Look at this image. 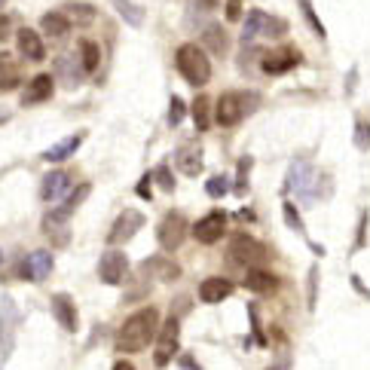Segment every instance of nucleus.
Returning a JSON list of instances; mask_svg holds the SVG:
<instances>
[{"mask_svg":"<svg viewBox=\"0 0 370 370\" xmlns=\"http://www.w3.org/2000/svg\"><path fill=\"white\" fill-rule=\"evenodd\" d=\"M159 334V309L144 306L138 313H132L116 331V352L123 355H138L141 349H147Z\"/></svg>","mask_w":370,"mask_h":370,"instance_id":"obj_1","label":"nucleus"},{"mask_svg":"<svg viewBox=\"0 0 370 370\" xmlns=\"http://www.w3.org/2000/svg\"><path fill=\"white\" fill-rule=\"evenodd\" d=\"M174 64H178V74L190 83L193 89H202L208 80H212V62H208V53L196 43H184L174 53Z\"/></svg>","mask_w":370,"mask_h":370,"instance_id":"obj_2","label":"nucleus"},{"mask_svg":"<svg viewBox=\"0 0 370 370\" xmlns=\"http://www.w3.org/2000/svg\"><path fill=\"white\" fill-rule=\"evenodd\" d=\"M260 98L254 92H224L221 98H217V107H214V120L217 125H224V129H233V125L242 123V116L257 111Z\"/></svg>","mask_w":370,"mask_h":370,"instance_id":"obj_3","label":"nucleus"},{"mask_svg":"<svg viewBox=\"0 0 370 370\" xmlns=\"http://www.w3.org/2000/svg\"><path fill=\"white\" fill-rule=\"evenodd\" d=\"M269 257V251L263 242H257L254 235L248 233H235L230 239V248H226V260H230V266H263Z\"/></svg>","mask_w":370,"mask_h":370,"instance_id":"obj_4","label":"nucleus"},{"mask_svg":"<svg viewBox=\"0 0 370 370\" xmlns=\"http://www.w3.org/2000/svg\"><path fill=\"white\" fill-rule=\"evenodd\" d=\"M324 174H318L313 165L306 163V159H297V163L291 165V172H288V181H285V190H294L297 196H303L306 202H315V199H322V193L315 190V184L322 181Z\"/></svg>","mask_w":370,"mask_h":370,"instance_id":"obj_5","label":"nucleus"},{"mask_svg":"<svg viewBox=\"0 0 370 370\" xmlns=\"http://www.w3.org/2000/svg\"><path fill=\"white\" fill-rule=\"evenodd\" d=\"M15 334H19V306L10 294L0 297V361H6L15 349Z\"/></svg>","mask_w":370,"mask_h":370,"instance_id":"obj_6","label":"nucleus"},{"mask_svg":"<svg viewBox=\"0 0 370 370\" xmlns=\"http://www.w3.org/2000/svg\"><path fill=\"white\" fill-rule=\"evenodd\" d=\"M181 352V324H178V315H168L165 324H159V334H156V352H153V364L156 367H165L172 364V358Z\"/></svg>","mask_w":370,"mask_h":370,"instance_id":"obj_7","label":"nucleus"},{"mask_svg":"<svg viewBox=\"0 0 370 370\" xmlns=\"http://www.w3.org/2000/svg\"><path fill=\"white\" fill-rule=\"evenodd\" d=\"M187 217H184V212H165V217L159 221L156 226V242L163 251H178L184 245V239H187Z\"/></svg>","mask_w":370,"mask_h":370,"instance_id":"obj_8","label":"nucleus"},{"mask_svg":"<svg viewBox=\"0 0 370 370\" xmlns=\"http://www.w3.org/2000/svg\"><path fill=\"white\" fill-rule=\"evenodd\" d=\"M89 193H92V184H77V187H74V193H67V196H64L62 205L53 208V212H49V214L43 217V230H46V233L58 230V226H62V224L67 221V217H71V214L83 205V202L89 199Z\"/></svg>","mask_w":370,"mask_h":370,"instance_id":"obj_9","label":"nucleus"},{"mask_svg":"<svg viewBox=\"0 0 370 370\" xmlns=\"http://www.w3.org/2000/svg\"><path fill=\"white\" fill-rule=\"evenodd\" d=\"M129 275V257L120 251V245H111L98 260V279L104 285H123Z\"/></svg>","mask_w":370,"mask_h":370,"instance_id":"obj_10","label":"nucleus"},{"mask_svg":"<svg viewBox=\"0 0 370 370\" xmlns=\"http://www.w3.org/2000/svg\"><path fill=\"white\" fill-rule=\"evenodd\" d=\"M141 226H144V214H141L138 208H125V212L114 221L111 233H107V245H125L129 239L138 235Z\"/></svg>","mask_w":370,"mask_h":370,"instance_id":"obj_11","label":"nucleus"},{"mask_svg":"<svg viewBox=\"0 0 370 370\" xmlns=\"http://www.w3.org/2000/svg\"><path fill=\"white\" fill-rule=\"evenodd\" d=\"M53 266H55L53 251L40 248V251H31V254L19 263V275L22 279H28V282H46L49 273H53Z\"/></svg>","mask_w":370,"mask_h":370,"instance_id":"obj_12","label":"nucleus"},{"mask_svg":"<svg viewBox=\"0 0 370 370\" xmlns=\"http://www.w3.org/2000/svg\"><path fill=\"white\" fill-rule=\"evenodd\" d=\"M224 233H226V214L221 208H214V212H208L205 217H199L196 226H193V235H196V242H202V245L221 242Z\"/></svg>","mask_w":370,"mask_h":370,"instance_id":"obj_13","label":"nucleus"},{"mask_svg":"<svg viewBox=\"0 0 370 370\" xmlns=\"http://www.w3.org/2000/svg\"><path fill=\"white\" fill-rule=\"evenodd\" d=\"M49 306H53V315H55V322L62 331L67 334H74L80 327V315H77V303H74L71 294H64V291H58L53 294V300H49Z\"/></svg>","mask_w":370,"mask_h":370,"instance_id":"obj_14","label":"nucleus"},{"mask_svg":"<svg viewBox=\"0 0 370 370\" xmlns=\"http://www.w3.org/2000/svg\"><path fill=\"white\" fill-rule=\"evenodd\" d=\"M300 64V53L294 46H285V49H273V53L263 55L260 62V71L269 74V77H279V74H288Z\"/></svg>","mask_w":370,"mask_h":370,"instance_id":"obj_15","label":"nucleus"},{"mask_svg":"<svg viewBox=\"0 0 370 370\" xmlns=\"http://www.w3.org/2000/svg\"><path fill=\"white\" fill-rule=\"evenodd\" d=\"M138 269H141V275H147V279H156V282H178L181 279V266L174 263L172 257H165V254L147 257Z\"/></svg>","mask_w":370,"mask_h":370,"instance_id":"obj_16","label":"nucleus"},{"mask_svg":"<svg viewBox=\"0 0 370 370\" xmlns=\"http://www.w3.org/2000/svg\"><path fill=\"white\" fill-rule=\"evenodd\" d=\"M15 46H19V55L25 62H43L46 58L43 37H40V31H34V28H22L15 34Z\"/></svg>","mask_w":370,"mask_h":370,"instance_id":"obj_17","label":"nucleus"},{"mask_svg":"<svg viewBox=\"0 0 370 370\" xmlns=\"http://www.w3.org/2000/svg\"><path fill=\"white\" fill-rule=\"evenodd\" d=\"M74 187V178L64 172V168H55V172H49L43 184H40V199L43 202H58L64 196V193H71Z\"/></svg>","mask_w":370,"mask_h":370,"instance_id":"obj_18","label":"nucleus"},{"mask_svg":"<svg viewBox=\"0 0 370 370\" xmlns=\"http://www.w3.org/2000/svg\"><path fill=\"white\" fill-rule=\"evenodd\" d=\"M53 92H55V77L53 74H37L28 86H25V92H22V107L25 104H43V101H49L53 98Z\"/></svg>","mask_w":370,"mask_h":370,"instance_id":"obj_19","label":"nucleus"},{"mask_svg":"<svg viewBox=\"0 0 370 370\" xmlns=\"http://www.w3.org/2000/svg\"><path fill=\"white\" fill-rule=\"evenodd\" d=\"M55 80H62L67 89H77L80 83L86 80V67L74 55H58L55 58Z\"/></svg>","mask_w":370,"mask_h":370,"instance_id":"obj_20","label":"nucleus"},{"mask_svg":"<svg viewBox=\"0 0 370 370\" xmlns=\"http://www.w3.org/2000/svg\"><path fill=\"white\" fill-rule=\"evenodd\" d=\"M235 291V285L230 279H221V275H208V279H202L199 285V300L202 303H224L230 294Z\"/></svg>","mask_w":370,"mask_h":370,"instance_id":"obj_21","label":"nucleus"},{"mask_svg":"<svg viewBox=\"0 0 370 370\" xmlns=\"http://www.w3.org/2000/svg\"><path fill=\"white\" fill-rule=\"evenodd\" d=\"M83 141H86V132L67 135V138H62L58 144H53V147L43 150V159H46V163H64V159H71L83 147Z\"/></svg>","mask_w":370,"mask_h":370,"instance_id":"obj_22","label":"nucleus"},{"mask_svg":"<svg viewBox=\"0 0 370 370\" xmlns=\"http://www.w3.org/2000/svg\"><path fill=\"white\" fill-rule=\"evenodd\" d=\"M174 163H178V168L187 178H196V174H202V147L199 144H181L178 153H174Z\"/></svg>","mask_w":370,"mask_h":370,"instance_id":"obj_23","label":"nucleus"},{"mask_svg":"<svg viewBox=\"0 0 370 370\" xmlns=\"http://www.w3.org/2000/svg\"><path fill=\"white\" fill-rule=\"evenodd\" d=\"M22 83V64L13 53H0V92H13Z\"/></svg>","mask_w":370,"mask_h":370,"instance_id":"obj_24","label":"nucleus"},{"mask_svg":"<svg viewBox=\"0 0 370 370\" xmlns=\"http://www.w3.org/2000/svg\"><path fill=\"white\" fill-rule=\"evenodd\" d=\"M245 288L254 291V294H275V288H279V275H273L263 266H251L248 275H245Z\"/></svg>","mask_w":370,"mask_h":370,"instance_id":"obj_25","label":"nucleus"},{"mask_svg":"<svg viewBox=\"0 0 370 370\" xmlns=\"http://www.w3.org/2000/svg\"><path fill=\"white\" fill-rule=\"evenodd\" d=\"M62 13L71 19V25H80V28H86V25L95 22V6L86 4V0H67L62 6Z\"/></svg>","mask_w":370,"mask_h":370,"instance_id":"obj_26","label":"nucleus"},{"mask_svg":"<svg viewBox=\"0 0 370 370\" xmlns=\"http://www.w3.org/2000/svg\"><path fill=\"white\" fill-rule=\"evenodd\" d=\"M266 25H269V13L251 10L245 15V28H242V43H251L254 37H266Z\"/></svg>","mask_w":370,"mask_h":370,"instance_id":"obj_27","label":"nucleus"},{"mask_svg":"<svg viewBox=\"0 0 370 370\" xmlns=\"http://www.w3.org/2000/svg\"><path fill=\"white\" fill-rule=\"evenodd\" d=\"M202 43L208 46V53L212 55H226V49H230V37H226V31L221 25H208L205 31H202Z\"/></svg>","mask_w":370,"mask_h":370,"instance_id":"obj_28","label":"nucleus"},{"mask_svg":"<svg viewBox=\"0 0 370 370\" xmlns=\"http://www.w3.org/2000/svg\"><path fill=\"white\" fill-rule=\"evenodd\" d=\"M40 31L49 34V37H55V40H62L67 31H71V19L62 13V10H55V13H46L43 19H40Z\"/></svg>","mask_w":370,"mask_h":370,"instance_id":"obj_29","label":"nucleus"},{"mask_svg":"<svg viewBox=\"0 0 370 370\" xmlns=\"http://www.w3.org/2000/svg\"><path fill=\"white\" fill-rule=\"evenodd\" d=\"M111 4L125 25H132V28H141V25H144V10H141L138 4H132V0H111Z\"/></svg>","mask_w":370,"mask_h":370,"instance_id":"obj_30","label":"nucleus"},{"mask_svg":"<svg viewBox=\"0 0 370 370\" xmlns=\"http://www.w3.org/2000/svg\"><path fill=\"white\" fill-rule=\"evenodd\" d=\"M190 114L193 123H196V132H208V125H212V101H208V95H196V101L190 104Z\"/></svg>","mask_w":370,"mask_h":370,"instance_id":"obj_31","label":"nucleus"},{"mask_svg":"<svg viewBox=\"0 0 370 370\" xmlns=\"http://www.w3.org/2000/svg\"><path fill=\"white\" fill-rule=\"evenodd\" d=\"M80 62H83V67H86V74H95V71H98V64H101V49H98L95 40H89V37L80 40Z\"/></svg>","mask_w":370,"mask_h":370,"instance_id":"obj_32","label":"nucleus"},{"mask_svg":"<svg viewBox=\"0 0 370 370\" xmlns=\"http://www.w3.org/2000/svg\"><path fill=\"white\" fill-rule=\"evenodd\" d=\"M297 6H300L303 19H306V25H309V28H313V34H315V37H318V40H327V31H324L322 19H318V13H315L313 0H297Z\"/></svg>","mask_w":370,"mask_h":370,"instance_id":"obj_33","label":"nucleus"},{"mask_svg":"<svg viewBox=\"0 0 370 370\" xmlns=\"http://www.w3.org/2000/svg\"><path fill=\"white\" fill-rule=\"evenodd\" d=\"M282 214H285V224H288L294 233H303V230H306V226H303V217H300V212H297V205H294V202H282Z\"/></svg>","mask_w":370,"mask_h":370,"instance_id":"obj_34","label":"nucleus"},{"mask_svg":"<svg viewBox=\"0 0 370 370\" xmlns=\"http://www.w3.org/2000/svg\"><path fill=\"white\" fill-rule=\"evenodd\" d=\"M226 190H230V178H226V174H214V178L205 184V193H208L212 199L226 196Z\"/></svg>","mask_w":370,"mask_h":370,"instance_id":"obj_35","label":"nucleus"},{"mask_svg":"<svg viewBox=\"0 0 370 370\" xmlns=\"http://www.w3.org/2000/svg\"><path fill=\"white\" fill-rule=\"evenodd\" d=\"M184 114H187V104L178 95H172V101H168V125H181Z\"/></svg>","mask_w":370,"mask_h":370,"instance_id":"obj_36","label":"nucleus"},{"mask_svg":"<svg viewBox=\"0 0 370 370\" xmlns=\"http://www.w3.org/2000/svg\"><path fill=\"white\" fill-rule=\"evenodd\" d=\"M352 138H355V147L358 150H370V123L367 120H358L355 123V135H352Z\"/></svg>","mask_w":370,"mask_h":370,"instance_id":"obj_37","label":"nucleus"},{"mask_svg":"<svg viewBox=\"0 0 370 370\" xmlns=\"http://www.w3.org/2000/svg\"><path fill=\"white\" fill-rule=\"evenodd\" d=\"M153 181L159 184V190H165V193H174V178H172V172H168V165H156V172H153Z\"/></svg>","mask_w":370,"mask_h":370,"instance_id":"obj_38","label":"nucleus"},{"mask_svg":"<svg viewBox=\"0 0 370 370\" xmlns=\"http://www.w3.org/2000/svg\"><path fill=\"white\" fill-rule=\"evenodd\" d=\"M248 168H251V156L239 159V174H235V193H239V196L248 190Z\"/></svg>","mask_w":370,"mask_h":370,"instance_id":"obj_39","label":"nucleus"},{"mask_svg":"<svg viewBox=\"0 0 370 370\" xmlns=\"http://www.w3.org/2000/svg\"><path fill=\"white\" fill-rule=\"evenodd\" d=\"M318 303V266H309V309Z\"/></svg>","mask_w":370,"mask_h":370,"instance_id":"obj_40","label":"nucleus"},{"mask_svg":"<svg viewBox=\"0 0 370 370\" xmlns=\"http://www.w3.org/2000/svg\"><path fill=\"white\" fill-rule=\"evenodd\" d=\"M224 15H226V22H239L242 19V0H226Z\"/></svg>","mask_w":370,"mask_h":370,"instance_id":"obj_41","label":"nucleus"},{"mask_svg":"<svg viewBox=\"0 0 370 370\" xmlns=\"http://www.w3.org/2000/svg\"><path fill=\"white\" fill-rule=\"evenodd\" d=\"M367 221H370V214H367V212H361V221H358V239H355V248H364V245H367Z\"/></svg>","mask_w":370,"mask_h":370,"instance_id":"obj_42","label":"nucleus"},{"mask_svg":"<svg viewBox=\"0 0 370 370\" xmlns=\"http://www.w3.org/2000/svg\"><path fill=\"white\" fill-rule=\"evenodd\" d=\"M10 34H13V22H10V15L0 13V43H4V40H10Z\"/></svg>","mask_w":370,"mask_h":370,"instance_id":"obj_43","label":"nucleus"},{"mask_svg":"<svg viewBox=\"0 0 370 370\" xmlns=\"http://www.w3.org/2000/svg\"><path fill=\"white\" fill-rule=\"evenodd\" d=\"M150 181H153V174H144V178H141V184H138V196L141 199H150Z\"/></svg>","mask_w":370,"mask_h":370,"instance_id":"obj_44","label":"nucleus"},{"mask_svg":"<svg viewBox=\"0 0 370 370\" xmlns=\"http://www.w3.org/2000/svg\"><path fill=\"white\" fill-rule=\"evenodd\" d=\"M352 288H355V291L361 294V297H367V300H370V291L364 288V282H361V275H352Z\"/></svg>","mask_w":370,"mask_h":370,"instance_id":"obj_45","label":"nucleus"},{"mask_svg":"<svg viewBox=\"0 0 370 370\" xmlns=\"http://www.w3.org/2000/svg\"><path fill=\"white\" fill-rule=\"evenodd\" d=\"M187 309H190V300H187V297H178V300H174V315L187 313Z\"/></svg>","mask_w":370,"mask_h":370,"instance_id":"obj_46","label":"nucleus"},{"mask_svg":"<svg viewBox=\"0 0 370 370\" xmlns=\"http://www.w3.org/2000/svg\"><path fill=\"white\" fill-rule=\"evenodd\" d=\"M181 367H199V361L193 358V355H181V361H178Z\"/></svg>","mask_w":370,"mask_h":370,"instance_id":"obj_47","label":"nucleus"},{"mask_svg":"<svg viewBox=\"0 0 370 370\" xmlns=\"http://www.w3.org/2000/svg\"><path fill=\"white\" fill-rule=\"evenodd\" d=\"M114 367H116V370H132V361H116Z\"/></svg>","mask_w":370,"mask_h":370,"instance_id":"obj_48","label":"nucleus"},{"mask_svg":"<svg viewBox=\"0 0 370 370\" xmlns=\"http://www.w3.org/2000/svg\"><path fill=\"white\" fill-rule=\"evenodd\" d=\"M202 6H205V10H212V6H217V0H199Z\"/></svg>","mask_w":370,"mask_h":370,"instance_id":"obj_49","label":"nucleus"},{"mask_svg":"<svg viewBox=\"0 0 370 370\" xmlns=\"http://www.w3.org/2000/svg\"><path fill=\"white\" fill-rule=\"evenodd\" d=\"M0 263H4V248H0Z\"/></svg>","mask_w":370,"mask_h":370,"instance_id":"obj_50","label":"nucleus"},{"mask_svg":"<svg viewBox=\"0 0 370 370\" xmlns=\"http://www.w3.org/2000/svg\"><path fill=\"white\" fill-rule=\"evenodd\" d=\"M4 4H6V0H0V10H4Z\"/></svg>","mask_w":370,"mask_h":370,"instance_id":"obj_51","label":"nucleus"}]
</instances>
